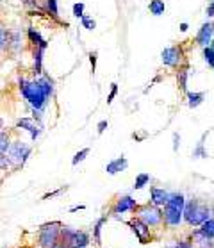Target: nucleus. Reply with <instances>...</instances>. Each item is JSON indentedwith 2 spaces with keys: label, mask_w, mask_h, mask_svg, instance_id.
<instances>
[{
  "label": "nucleus",
  "mask_w": 214,
  "mask_h": 248,
  "mask_svg": "<svg viewBox=\"0 0 214 248\" xmlns=\"http://www.w3.org/2000/svg\"><path fill=\"white\" fill-rule=\"evenodd\" d=\"M20 91H22L23 98L32 106V109H43L45 108L46 100L52 96V91H54V86H52V80L48 77H40L36 80H27V79H20Z\"/></svg>",
  "instance_id": "1"
},
{
  "label": "nucleus",
  "mask_w": 214,
  "mask_h": 248,
  "mask_svg": "<svg viewBox=\"0 0 214 248\" xmlns=\"http://www.w3.org/2000/svg\"><path fill=\"white\" fill-rule=\"evenodd\" d=\"M182 218H184V221H186L187 225L198 227L211 218V207L205 202H202V200L193 198V200L186 202V205H184Z\"/></svg>",
  "instance_id": "2"
},
{
  "label": "nucleus",
  "mask_w": 214,
  "mask_h": 248,
  "mask_svg": "<svg viewBox=\"0 0 214 248\" xmlns=\"http://www.w3.org/2000/svg\"><path fill=\"white\" fill-rule=\"evenodd\" d=\"M62 223L61 221H50L40 227L38 231V245L40 248H52L61 239Z\"/></svg>",
  "instance_id": "3"
},
{
  "label": "nucleus",
  "mask_w": 214,
  "mask_h": 248,
  "mask_svg": "<svg viewBox=\"0 0 214 248\" xmlns=\"http://www.w3.org/2000/svg\"><path fill=\"white\" fill-rule=\"evenodd\" d=\"M134 215L143 220L148 227H161L163 225V209L153 205V203H145L138 205L134 209Z\"/></svg>",
  "instance_id": "4"
},
{
  "label": "nucleus",
  "mask_w": 214,
  "mask_h": 248,
  "mask_svg": "<svg viewBox=\"0 0 214 248\" xmlns=\"http://www.w3.org/2000/svg\"><path fill=\"white\" fill-rule=\"evenodd\" d=\"M31 152H32V148L29 147V145H25L22 141H11V145L7 148L6 155H7V159L11 161L13 168H20V166H23V163L27 161Z\"/></svg>",
  "instance_id": "5"
},
{
  "label": "nucleus",
  "mask_w": 214,
  "mask_h": 248,
  "mask_svg": "<svg viewBox=\"0 0 214 248\" xmlns=\"http://www.w3.org/2000/svg\"><path fill=\"white\" fill-rule=\"evenodd\" d=\"M61 239L68 243L70 248H86L90 245V236L84 231H70L66 227H62Z\"/></svg>",
  "instance_id": "6"
},
{
  "label": "nucleus",
  "mask_w": 214,
  "mask_h": 248,
  "mask_svg": "<svg viewBox=\"0 0 214 248\" xmlns=\"http://www.w3.org/2000/svg\"><path fill=\"white\" fill-rule=\"evenodd\" d=\"M163 57V64L164 66H169V68H179L182 66L186 59H184V50H182V45H171V46H166L161 54Z\"/></svg>",
  "instance_id": "7"
},
{
  "label": "nucleus",
  "mask_w": 214,
  "mask_h": 248,
  "mask_svg": "<svg viewBox=\"0 0 214 248\" xmlns=\"http://www.w3.org/2000/svg\"><path fill=\"white\" fill-rule=\"evenodd\" d=\"M129 227L132 229V232L136 234V237L139 239L141 245H148L152 243V229L145 223L143 220H139L138 216H134L132 220H129Z\"/></svg>",
  "instance_id": "8"
},
{
  "label": "nucleus",
  "mask_w": 214,
  "mask_h": 248,
  "mask_svg": "<svg viewBox=\"0 0 214 248\" xmlns=\"http://www.w3.org/2000/svg\"><path fill=\"white\" fill-rule=\"evenodd\" d=\"M189 243V247L191 248H214V239L213 237L205 236L200 229L198 231H193L186 239Z\"/></svg>",
  "instance_id": "9"
},
{
  "label": "nucleus",
  "mask_w": 214,
  "mask_h": 248,
  "mask_svg": "<svg viewBox=\"0 0 214 248\" xmlns=\"http://www.w3.org/2000/svg\"><path fill=\"white\" fill-rule=\"evenodd\" d=\"M136 207H138V202H136L132 197L125 195V197H120L118 200L114 202L111 213H113V215H122V213H127V211H132V213H134Z\"/></svg>",
  "instance_id": "10"
},
{
  "label": "nucleus",
  "mask_w": 214,
  "mask_h": 248,
  "mask_svg": "<svg viewBox=\"0 0 214 248\" xmlns=\"http://www.w3.org/2000/svg\"><path fill=\"white\" fill-rule=\"evenodd\" d=\"M182 221V211L169 205H164L163 209V223L168 227H179Z\"/></svg>",
  "instance_id": "11"
},
{
  "label": "nucleus",
  "mask_w": 214,
  "mask_h": 248,
  "mask_svg": "<svg viewBox=\"0 0 214 248\" xmlns=\"http://www.w3.org/2000/svg\"><path fill=\"white\" fill-rule=\"evenodd\" d=\"M195 41H197V45L203 46V48L211 46V43H213V23H203L202 27L198 29Z\"/></svg>",
  "instance_id": "12"
},
{
  "label": "nucleus",
  "mask_w": 214,
  "mask_h": 248,
  "mask_svg": "<svg viewBox=\"0 0 214 248\" xmlns=\"http://www.w3.org/2000/svg\"><path fill=\"white\" fill-rule=\"evenodd\" d=\"M169 198V193L163 187H150V203L153 205H157V207H164L166 202H168Z\"/></svg>",
  "instance_id": "13"
},
{
  "label": "nucleus",
  "mask_w": 214,
  "mask_h": 248,
  "mask_svg": "<svg viewBox=\"0 0 214 248\" xmlns=\"http://www.w3.org/2000/svg\"><path fill=\"white\" fill-rule=\"evenodd\" d=\"M18 127H22V129L29 130L31 136H32V140H36L41 132V125L36 124V118H22L18 120Z\"/></svg>",
  "instance_id": "14"
},
{
  "label": "nucleus",
  "mask_w": 214,
  "mask_h": 248,
  "mask_svg": "<svg viewBox=\"0 0 214 248\" xmlns=\"http://www.w3.org/2000/svg\"><path fill=\"white\" fill-rule=\"evenodd\" d=\"M127 166H129V161H127V159H125V157H116V159H113L111 163H107L106 171L109 175H116L118 171H123Z\"/></svg>",
  "instance_id": "15"
},
{
  "label": "nucleus",
  "mask_w": 214,
  "mask_h": 248,
  "mask_svg": "<svg viewBox=\"0 0 214 248\" xmlns=\"http://www.w3.org/2000/svg\"><path fill=\"white\" fill-rule=\"evenodd\" d=\"M187 75H189V64L184 62L182 66L177 68V84H179L181 91L187 90Z\"/></svg>",
  "instance_id": "16"
},
{
  "label": "nucleus",
  "mask_w": 214,
  "mask_h": 248,
  "mask_svg": "<svg viewBox=\"0 0 214 248\" xmlns=\"http://www.w3.org/2000/svg\"><path fill=\"white\" fill-rule=\"evenodd\" d=\"M29 43H32L34 48H46V41L41 38V34L34 29H29Z\"/></svg>",
  "instance_id": "17"
},
{
  "label": "nucleus",
  "mask_w": 214,
  "mask_h": 248,
  "mask_svg": "<svg viewBox=\"0 0 214 248\" xmlns=\"http://www.w3.org/2000/svg\"><path fill=\"white\" fill-rule=\"evenodd\" d=\"M9 34L11 31L4 25V22L0 20V54L4 50H7V45H9Z\"/></svg>",
  "instance_id": "18"
},
{
  "label": "nucleus",
  "mask_w": 214,
  "mask_h": 248,
  "mask_svg": "<svg viewBox=\"0 0 214 248\" xmlns=\"http://www.w3.org/2000/svg\"><path fill=\"white\" fill-rule=\"evenodd\" d=\"M164 9H166V6H164L163 0H150V4H148V11H150V15H153V16L164 15Z\"/></svg>",
  "instance_id": "19"
},
{
  "label": "nucleus",
  "mask_w": 214,
  "mask_h": 248,
  "mask_svg": "<svg viewBox=\"0 0 214 248\" xmlns=\"http://www.w3.org/2000/svg\"><path fill=\"white\" fill-rule=\"evenodd\" d=\"M186 95H187V106L191 109L198 108L203 102V98H205V93H186Z\"/></svg>",
  "instance_id": "20"
},
{
  "label": "nucleus",
  "mask_w": 214,
  "mask_h": 248,
  "mask_svg": "<svg viewBox=\"0 0 214 248\" xmlns=\"http://www.w3.org/2000/svg\"><path fill=\"white\" fill-rule=\"evenodd\" d=\"M11 134L6 130H0V154H6L9 145H11Z\"/></svg>",
  "instance_id": "21"
},
{
  "label": "nucleus",
  "mask_w": 214,
  "mask_h": 248,
  "mask_svg": "<svg viewBox=\"0 0 214 248\" xmlns=\"http://www.w3.org/2000/svg\"><path fill=\"white\" fill-rule=\"evenodd\" d=\"M200 227H202L200 231H202L203 234H205V236L213 237V239H214V218H209V220L203 221V223Z\"/></svg>",
  "instance_id": "22"
},
{
  "label": "nucleus",
  "mask_w": 214,
  "mask_h": 248,
  "mask_svg": "<svg viewBox=\"0 0 214 248\" xmlns=\"http://www.w3.org/2000/svg\"><path fill=\"white\" fill-rule=\"evenodd\" d=\"M150 182V175L148 173H139L136 177V182H134V189H141V187H145Z\"/></svg>",
  "instance_id": "23"
},
{
  "label": "nucleus",
  "mask_w": 214,
  "mask_h": 248,
  "mask_svg": "<svg viewBox=\"0 0 214 248\" xmlns=\"http://www.w3.org/2000/svg\"><path fill=\"white\" fill-rule=\"evenodd\" d=\"M106 220H107L106 216L100 218V220L96 221L95 229H93V239H95V245H100V231H102V225H104V221Z\"/></svg>",
  "instance_id": "24"
},
{
  "label": "nucleus",
  "mask_w": 214,
  "mask_h": 248,
  "mask_svg": "<svg viewBox=\"0 0 214 248\" xmlns=\"http://www.w3.org/2000/svg\"><path fill=\"white\" fill-rule=\"evenodd\" d=\"M203 57H205V61L211 68H214V48L213 46H205L203 48Z\"/></svg>",
  "instance_id": "25"
},
{
  "label": "nucleus",
  "mask_w": 214,
  "mask_h": 248,
  "mask_svg": "<svg viewBox=\"0 0 214 248\" xmlns=\"http://www.w3.org/2000/svg\"><path fill=\"white\" fill-rule=\"evenodd\" d=\"M46 9H48V13H50L56 20L59 18V11H57V0H46Z\"/></svg>",
  "instance_id": "26"
},
{
  "label": "nucleus",
  "mask_w": 214,
  "mask_h": 248,
  "mask_svg": "<svg viewBox=\"0 0 214 248\" xmlns=\"http://www.w3.org/2000/svg\"><path fill=\"white\" fill-rule=\"evenodd\" d=\"M80 22H82V27L88 29V31H93V29L96 27L95 20H93V18H91V16H88V15H84V16L80 18Z\"/></svg>",
  "instance_id": "27"
},
{
  "label": "nucleus",
  "mask_w": 214,
  "mask_h": 248,
  "mask_svg": "<svg viewBox=\"0 0 214 248\" xmlns=\"http://www.w3.org/2000/svg\"><path fill=\"white\" fill-rule=\"evenodd\" d=\"M88 154H90V148H82V150H80V152H77L75 154V157L72 159V164H79L80 161H84L86 159V155H88Z\"/></svg>",
  "instance_id": "28"
},
{
  "label": "nucleus",
  "mask_w": 214,
  "mask_h": 248,
  "mask_svg": "<svg viewBox=\"0 0 214 248\" xmlns=\"http://www.w3.org/2000/svg\"><path fill=\"white\" fill-rule=\"evenodd\" d=\"M11 168H13V164H11V161L7 159L6 154H0V170L7 171V170H11Z\"/></svg>",
  "instance_id": "29"
},
{
  "label": "nucleus",
  "mask_w": 214,
  "mask_h": 248,
  "mask_svg": "<svg viewBox=\"0 0 214 248\" xmlns=\"http://www.w3.org/2000/svg\"><path fill=\"white\" fill-rule=\"evenodd\" d=\"M74 16L75 18L84 16V4H82V2H77V4H74Z\"/></svg>",
  "instance_id": "30"
},
{
  "label": "nucleus",
  "mask_w": 214,
  "mask_h": 248,
  "mask_svg": "<svg viewBox=\"0 0 214 248\" xmlns=\"http://www.w3.org/2000/svg\"><path fill=\"white\" fill-rule=\"evenodd\" d=\"M116 93H118V84H111V93H109V96H107V104H111V102L114 100Z\"/></svg>",
  "instance_id": "31"
},
{
  "label": "nucleus",
  "mask_w": 214,
  "mask_h": 248,
  "mask_svg": "<svg viewBox=\"0 0 214 248\" xmlns=\"http://www.w3.org/2000/svg\"><path fill=\"white\" fill-rule=\"evenodd\" d=\"M96 52H90V62H91V70H93V74H95V68H96Z\"/></svg>",
  "instance_id": "32"
},
{
  "label": "nucleus",
  "mask_w": 214,
  "mask_h": 248,
  "mask_svg": "<svg viewBox=\"0 0 214 248\" xmlns=\"http://www.w3.org/2000/svg\"><path fill=\"white\" fill-rule=\"evenodd\" d=\"M52 248H70V247H68V243L64 241V239H59V241H57Z\"/></svg>",
  "instance_id": "33"
},
{
  "label": "nucleus",
  "mask_w": 214,
  "mask_h": 248,
  "mask_svg": "<svg viewBox=\"0 0 214 248\" xmlns=\"http://www.w3.org/2000/svg\"><path fill=\"white\" fill-rule=\"evenodd\" d=\"M106 127H107V122L106 120H102L100 124H98V134H102V132L106 130Z\"/></svg>",
  "instance_id": "34"
},
{
  "label": "nucleus",
  "mask_w": 214,
  "mask_h": 248,
  "mask_svg": "<svg viewBox=\"0 0 214 248\" xmlns=\"http://www.w3.org/2000/svg\"><path fill=\"white\" fill-rule=\"evenodd\" d=\"M171 248H191V247H189V243H187V241H181V243H177V245H175V247H171Z\"/></svg>",
  "instance_id": "35"
},
{
  "label": "nucleus",
  "mask_w": 214,
  "mask_h": 248,
  "mask_svg": "<svg viewBox=\"0 0 214 248\" xmlns=\"http://www.w3.org/2000/svg\"><path fill=\"white\" fill-rule=\"evenodd\" d=\"M207 15H209V16H214V2L207 7Z\"/></svg>",
  "instance_id": "36"
},
{
  "label": "nucleus",
  "mask_w": 214,
  "mask_h": 248,
  "mask_svg": "<svg viewBox=\"0 0 214 248\" xmlns=\"http://www.w3.org/2000/svg\"><path fill=\"white\" fill-rule=\"evenodd\" d=\"M181 31H182V32H186V31H187V23H182V25H181Z\"/></svg>",
  "instance_id": "37"
},
{
  "label": "nucleus",
  "mask_w": 214,
  "mask_h": 248,
  "mask_svg": "<svg viewBox=\"0 0 214 248\" xmlns=\"http://www.w3.org/2000/svg\"><path fill=\"white\" fill-rule=\"evenodd\" d=\"M211 46L214 48V23H213V43H211Z\"/></svg>",
  "instance_id": "38"
},
{
  "label": "nucleus",
  "mask_w": 214,
  "mask_h": 248,
  "mask_svg": "<svg viewBox=\"0 0 214 248\" xmlns=\"http://www.w3.org/2000/svg\"><path fill=\"white\" fill-rule=\"evenodd\" d=\"M2 129H4V120L0 118V130H2Z\"/></svg>",
  "instance_id": "39"
},
{
  "label": "nucleus",
  "mask_w": 214,
  "mask_h": 248,
  "mask_svg": "<svg viewBox=\"0 0 214 248\" xmlns=\"http://www.w3.org/2000/svg\"><path fill=\"white\" fill-rule=\"evenodd\" d=\"M18 248H31V247H27V245H22V247H18Z\"/></svg>",
  "instance_id": "40"
},
{
  "label": "nucleus",
  "mask_w": 214,
  "mask_h": 248,
  "mask_svg": "<svg viewBox=\"0 0 214 248\" xmlns=\"http://www.w3.org/2000/svg\"><path fill=\"white\" fill-rule=\"evenodd\" d=\"M0 4H2V0H0Z\"/></svg>",
  "instance_id": "41"
}]
</instances>
